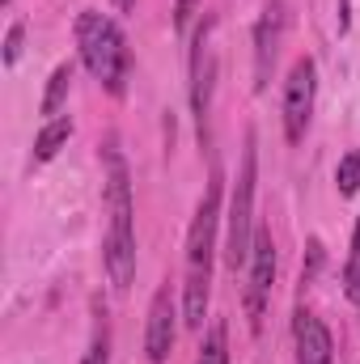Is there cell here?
<instances>
[{
  "mask_svg": "<svg viewBox=\"0 0 360 364\" xmlns=\"http://www.w3.org/2000/svg\"><path fill=\"white\" fill-rule=\"evenodd\" d=\"M102 208H106V242H102L106 279L119 292H127L136 279V199L127 161L115 140L102 149Z\"/></svg>",
  "mask_w": 360,
  "mask_h": 364,
  "instance_id": "1",
  "label": "cell"
},
{
  "mask_svg": "<svg viewBox=\"0 0 360 364\" xmlns=\"http://www.w3.org/2000/svg\"><path fill=\"white\" fill-rule=\"evenodd\" d=\"M221 170L208 178L203 199L195 208V220L186 229V284H182V322L191 331H203L208 318V292H212V255H216V229H221Z\"/></svg>",
  "mask_w": 360,
  "mask_h": 364,
  "instance_id": "2",
  "label": "cell"
},
{
  "mask_svg": "<svg viewBox=\"0 0 360 364\" xmlns=\"http://www.w3.org/2000/svg\"><path fill=\"white\" fill-rule=\"evenodd\" d=\"M77 55L93 73V81H102V90L110 97L127 93L132 51H127V38H123L115 17H106L97 9H81L77 13Z\"/></svg>",
  "mask_w": 360,
  "mask_h": 364,
  "instance_id": "3",
  "label": "cell"
},
{
  "mask_svg": "<svg viewBox=\"0 0 360 364\" xmlns=\"http://www.w3.org/2000/svg\"><path fill=\"white\" fill-rule=\"evenodd\" d=\"M255 182H259V149H255V132H246L242 170H238V182H233L229 212H225V263H229V272L250 263V246H255Z\"/></svg>",
  "mask_w": 360,
  "mask_h": 364,
  "instance_id": "4",
  "label": "cell"
},
{
  "mask_svg": "<svg viewBox=\"0 0 360 364\" xmlns=\"http://www.w3.org/2000/svg\"><path fill=\"white\" fill-rule=\"evenodd\" d=\"M314 97H318V64L309 55H301L284 81V140L288 144L305 140L309 119H314Z\"/></svg>",
  "mask_w": 360,
  "mask_h": 364,
  "instance_id": "5",
  "label": "cell"
},
{
  "mask_svg": "<svg viewBox=\"0 0 360 364\" xmlns=\"http://www.w3.org/2000/svg\"><path fill=\"white\" fill-rule=\"evenodd\" d=\"M250 279H246V318H250V331L259 335L263 331V318H268V296H271V279H275V242H271V229H255V246H250Z\"/></svg>",
  "mask_w": 360,
  "mask_h": 364,
  "instance_id": "6",
  "label": "cell"
},
{
  "mask_svg": "<svg viewBox=\"0 0 360 364\" xmlns=\"http://www.w3.org/2000/svg\"><path fill=\"white\" fill-rule=\"evenodd\" d=\"M174 339H179V305H174L170 284H162L153 292V301H149V322H144V356H149V364L170 360Z\"/></svg>",
  "mask_w": 360,
  "mask_h": 364,
  "instance_id": "7",
  "label": "cell"
},
{
  "mask_svg": "<svg viewBox=\"0 0 360 364\" xmlns=\"http://www.w3.org/2000/svg\"><path fill=\"white\" fill-rule=\"evenodd\" d=\"M208 34H212V21H203V26H199V34H195V47H191V114H195V127H199V136L208 132L212 81H216V51H212Z\"/></svg>",
  "mask_w": 360,
  "mask_h": 364,
  "instance_id": "8",
  "label": "cell"
},
{
  "mask_svg": "<svg viewBox=\"0 0 360 364\" xmlns=\"http://www.w3.org/2000/svg\"><path fill=\"white\" fill-rule=\"evenodd\" d=\"M292 352L297 364H335V339L314 309L292 314Z\"/></svg>",
  "mask_w": 360,
  "mask_h": 364,
  "instance_id": "9",
  "label": "cell"
},
{
  "mask_svg": "<svg viewBox=\"0 0 360 364\" xmlns=\"http://www.w3.org/2000/svg\"><path fill=\"white\" fill-rule=\"evenodd\" d=\"M280 38H284V4H268L259 26H255V90H268Z\"/></svg>",
  "mask_w": 360,
  "mask_h": 364,
  "instance_id": "10",
  "label": "cell"
},
{
  "mask_svg": "<svg viewBox=\"0 0 360 364\" xmlns=\"http://www.w3.org/2000/svg\"><path fill=\"white\" fill-rule=\"evenodd\" d=\"M68 140H73V119H68V114L47 119V123L38 127V136H34V166L55 161V157H60V149H64Z\"/></svg>",
  "mask_w": 360,
  "mask_h": 364,
  "instance_id": "11",
  "label": "cell"
},
{
  "mask_svg": "<svg viewBox=\"0 0 360 364\" xmlns=\"http://www.w3.org/2000/svg\"><path fill=\"white\" fill-rule=\"evenodd\" d=\"M73 60H64V64H55L51 68V77H47V93H43V102H38V110H43V119H55L60 110H64V102H68V90H73Z\"/></svg>",
  "mask_w": 360,
  "mask_h": 364,
  "instance_id": "12",
  "label": "cell"
},
{
  "mask_svg": "<svg viewBox=\"0 0 360 364\" xmlns=\"http://www.w3.org/2000/svg\"><path fill=\"white\" fill-rule=\"evenodd\" d=\"M81 364H110V322H106V305L93 301V331H90V348Z\"/></svg>",
  "mask_w": 360,
  "mask_h": 364,
  "instance_id": "13",
  "label": "cell"
},
{
  "mask_svg": "<svg viewBox=\"0 0 360 364\" xmlns=\"http://www.w3.org/2000/svg\"><path fill=\"white\" fill-rule=\"evenodd\" d=\"M195 364H229V331H225V322H212V326H208Z\"/></svg>",
  "mask_w": 360,
  "mask_h": 364,
  "instance_id": "14",
  "label": "cell"
},
{
  "mask_svg": "<svg viewBox=\"0 0 360 364\" xmlns=\"http://www.w3.org/2000/svg\"><path fill=\"white\" fill-rule=\"evenodd\" d=\"M335 186H339L344 199L360 195V149H352V153L339 157V166H335Z\"/></svg>",
  "mask_w": 360,
  "mask_h": 364,
  "instance_id": "15",
  "label": "cell"
},
{
  "mask_svg": "<svg viewBox=\"0 0 360 364\" xmlns=\"http://www.w3.org/2000/svg\"><path fill=\"white\" fill-rule=\"evenodd\" d=\"M344 296L360 305V216L356 229H352V250H348V263H344Z\"/></svg>",
  "mask_w": 360,
  "mask_h": 364,
  "instance_id": "16",
  "label": "cell"
},
{
  "mask_svg": "<svg viewBox=\"0 0 360 364\" xmlns=\"http://www.w3.org/2000/svg\"><path fill=\"white\" fill-rule=\"evenodd\" d=\"M21 51H26V26H21V21H13V26L4 30V68H17Z\"/></svg>",
  "mask_w": 360,
  "mask_h": 364,
  "instance_id": "17",
  "label": "cell"
},
{
  "mask_svg": "<svg viewBox=\"0 0 360 364\" xmlns=\"http://www.w3.org/2000/svg\"><path fill=\"white\" fill-rule=\"evenodd\" d=\"M195 13H199V0H174V30H179V38H186Z\"/></svg>",
  "mask_w": 360,
  "mask_h": 364,
  "instance_id": "18",
  "label": "cell"
},
{
  "mask_svg": "<svg viewBox=\"0 0 360 364\" xmlns=\"http://www.w3.org/2000/svg\"><path fill=\"white\" fill-rule=\"evenodd\" d=\"M110 4H115L119 13H132V9H136V0H110Z\"/></svg>",
  "mask_w": 360,
  "mask_h": 364,
  "instance_id": "19",
  "label": "cell"
}]
</instances>
